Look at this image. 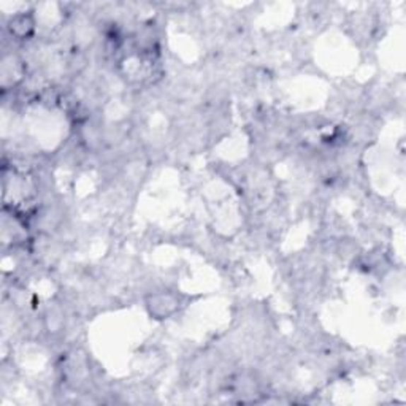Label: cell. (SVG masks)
<instances>
[{"instance_id":"1","label":"cell","mask_w":406,"mask_h":406,"mask_svg":"<svg viewBox=\"0 0 406 406\" xmlns=\"http://www.w3.org/2000/svg\"><path fill=\"white\" fill-rule=\"evenodd\" d=\"M146 306L156 319H167L178 310V300L172 294H156L148 298Z\"/></svg>"},{"instance_id":"2","label":"cell","mask_w":406,"mask_h":406,"mask_svg":"<svg viewBox=\"0 0 406 406\" xmlns=\"http://www.w3.org/2000/svg\"><path fill=\"white\" fill-rule=\"evenodd\" d=\"M35 18L30 13L23 11L11 16L6 28H8V32L16 40H29L35 34Z\"/></svg>"}]
</instances>
